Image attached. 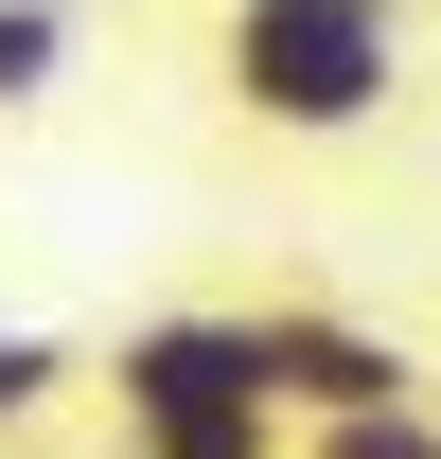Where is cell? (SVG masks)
<instances>
[{"instance_id":"1","label":"cell","mask_w":441,"mask_h":459,"mask_svg":"<svg viewBox=\"0 0 441 459\" xmlns=\"http://www.w3.org/2000/svg\"><path fill=\"white\" fill-rule=\"evenodd\" d=\"M212 107L247 142H371L424 107V0H229Z\"/></svg>"},{"instance_id":"2","label":"cell","mask_w":441,"mask_h":459,"mask_svg":"<svg viewBox=\"0 0 441 459\" xmlns=\"http://www.w3.org/2000/svg\"><path fill=\"white\" fill-rule=\"evenodd\" d=\"M89 406H107L124 459H282L300 424L265 406V336H247V300H160V318H124L89 353Z\"/></svg>"},{"instance_id":"6","label":"cell","mask_w":441,"mask_h":459,"mask_svg":"<svg viewBox=\"0 0 441 459\" xmlns=\"http://www.w3.org/2000/svg\"><path fill=\"white\" fill-rule=\"evenodd\" d=\"M282 459H441V389L424 406H353V424H300Z\"/></svg>"},{"instance_id":"3","label":"cell","mask_w":441,"mask_h":459,"mask_svg":"<svg viewBox=\"0 0 441 459\" xmlns=\"http://www.w3.org/2000/svg\"><path fill=\"white\" fill-rule=\"evenodd\" d=\"M247 336H265V406L282 424H353V406H424L441 353L353 318V300H247Z\"/></svg>"},{"instance_id":"5","label":"cell","mask_w":441,"mask_h":459,"mask_svg":"<svg viewBox=\"0 0 441 459\" xmlns=\"http://www.w3.org/2000/svg\"><path fill=\"white\" fill-rule=\"evenodd\" d=\"M54 406H89V336H36V318H0V442H36Z\"/></svg>"},{"instance_id":"4","label":"cell","mask_w":441,"mask_h":459,"mask_svg":"<svg viewBox=\"0 0 441 459\" xmlns=\"http://www.w3.org/2000/svg\"><path fill=\"white\" fill-rule=\"evenodd\" d=\"M71 54H89V0H0V124H18V107H54Z\"/></svg>"}]
</instances>
